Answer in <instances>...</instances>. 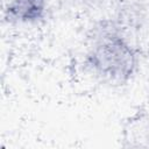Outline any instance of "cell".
<instances>
[{
	"mask_svg": "<svg viewBox=\"0 0 149 149\" xmlns=\"http://www.w3.org/2000/svg\"><path fill=\"white\" fill-rule=\"evenodd\" d=\"M86 64L94 74L113 84H126L135 74L139 56L121 34L112 30L100 33L86 54Z\"/></svg>",
	"mask_w": 149,
	"mask_h": 149,
	"instance_id": "cell-1",
	"label": "cell"
},
{
	"mask_svg": "<svg viewBox=\"0 0 149 149\" xmlns=\"http://www.w3.org/2000/svg\"><path fill=\"white\" fill-rule=\"evenodd\" d=\"M47 0H9L6 17L19 23H36L44 17Z\"/></svg>",
	"mask_w": 149,
	"mask_h": 149,
	"instance_id": "cell-2",
	"label": "cell"
}]
</instances>
